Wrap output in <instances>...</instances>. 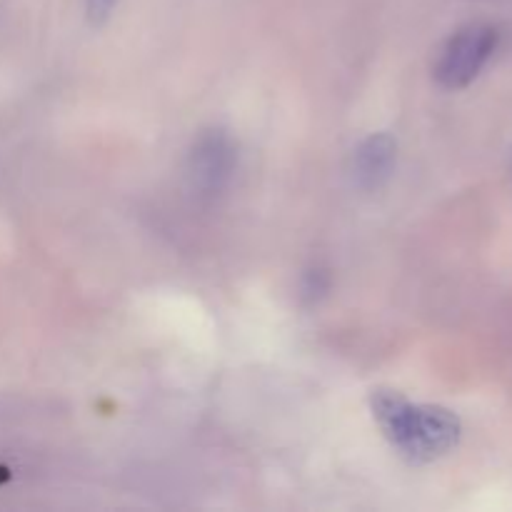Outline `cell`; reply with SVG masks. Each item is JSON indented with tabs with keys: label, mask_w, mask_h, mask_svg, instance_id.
Returning a JSON list of instances; mask_svg holds the SVG:
<instances>
[{
	"label": "cell",
	"mask_w": 512,
	"mask_h": 512,
	"mask_svg": "<svg viewBox=\"0 0 512 512\" xmlns=\"http://www.w3.org/2000/svg\"><path fill=\"white\" fill-rule=\"evenodd\" d=\"M113 5H115V0H88L90 18H93L95 23L103 18H108V13L113 10Z\"/></svg>",
	"instance_id": "obj_5"
},
{
	"label": "cell",
	"mask_w": 512,
	"mask_h": 512,
	"mask_svg": "<svg viewBox=\"0 0 512 512\" xmlns=\"http://www.w3.org/2000/svg\"><path fill=\"white\" fill-rule=\"evenodd\" d=\"M373 415L385 438L415 463L443 458L460 443V418L440 405H415L395 390H375Z\"/></svg>",
	"instance_id": "obj_1"
},
{
	"label": "cell",
	"mask_w": 512,
	"mask_h": 512,
	"mask_svg": "<svg viewBox=\"0 0 512 512\" xmlns=\"http://www.w3.org/2000/svg\"><path fill=\"white\" fill-rule=\"evenodd\" d=\"M495 45H498V33L490 25L473 23L460 28L445 43L438 65H435L438 83L448 90L468 88L490 60Z\"/></svg>",
	"instance_id": "obj_2"
},
{
	"label": "cell",
	"mask_w": 512,
	"mask_h": 512,
	"mask_svg": "<svg viewBox=\"0 0 512 512\" xmlns=\"http://www.w3.org/2000/svg\"><path fill=\"white\" fill-rule=\"evenodd\" d=\"M395 153H398V145L388 133L370 135L368 140H363L353 155L355 183L365 190L380 188L393 173Z\"/></svg>",
	"instance_id": "obj_4"
},
{
	"label": "cell",
	"mask_w": 512,
	"mask_h": 512,
	"mask_svg": "<svg viewBox=\"0 0 512 512\" xmlns=\"http://www.w3.org/2000/svg\"><path fill=\"white\" fill-rule=\"evenodd\" d=\"M235 145L220 130L205 133L190 153L188 173L195 188L205 195L220 193L235 170Z\"/></svg>",
	"instance_id": "obj_3"
}]
</instances>
